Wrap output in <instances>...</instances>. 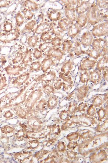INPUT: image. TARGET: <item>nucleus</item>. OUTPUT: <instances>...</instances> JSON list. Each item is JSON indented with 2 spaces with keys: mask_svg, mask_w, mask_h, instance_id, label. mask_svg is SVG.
<instances>
[{
  "mask_svg": "<svg viewBox=\"0 0 108 163\" xmlns=\"http://www.w3.org/2000/svg\"><path fill=\"white\" fill-rule=\"evenodd\" d=\"M90 72L88 71H83L80 75V81L81 83H87L90 80Z\"/></svg>",
  "mask_w": 108,
  "mask_h": 163,
  "instance_id": "473e14b6",
  "label": "nucleus"
},
{
  "mask_svg": "<svg viewBox=\"0 0 108 163\" xmlns=\"http://www.w3.org/2000/svg\"><path fill=\"white\" fill-rule=\"evenodd\" d=\"M77 109V105L74 103H71L70 104L68 108V111L70 114H73L75 112Z\"/></svg>",
  "mask_w": 108,
  "mask_h": 163,
  "instance_id": "37998d69",
  "label": "nucleus"
},
{
  "mask_svg": "<svg viewBox=\"0 0 108 163\" xmlns=\"http://www.w3.org/2000/svg\"><path fill=\"white\" fill-rule=\"evenodd\" d=\"M108 55L105 56L97 61V70L101 73L104 70L108 69Z\"/></svg>",
  "mask_w": 108,
  "mask_h": 163,
  "instance_id": "2eb2a0df",
  "label": "nucleus"
},
{
  "mask_svg": "<svg viewBox=\"0 0 108 163\" xmlns=\"http://www.w3.org/2000/svg\"><path fill=\"white\" fill-rule=\"evenodd\" d=\"M96 109L92 106H90L88 110V114L89 115L92 116L94 115L96 113Z\"/></svg>",
  "mask_w": 108,
  "mask_h": 163,
  "instance_id": "603ef678",
  "label": "nucleus"
},
{
  "mask_svg": "<svg viewBox=\"0 0 108 163\" xmlns=\"http://www.w3.org/2000/svg\"><path fill=\"white\" fill-rule=\"evenodd\" d=\"M17 55H18L17 56L16 58L14 59V61H13L14 63H15V64H16V63H18V62H19L21 61L23 58V53H20L19 54H17Z\"/></svg>",
  "mask_w": 108,
  "mask_h": 163,
  "instance_id": "de8ad7c7",
  "label": "nucleus"
},
{
  "mask_svg": "<svg viewBox=\"0 0 108 163\" xmlns=\"http://www.w3.org/2000/svg\"><path fill=\"white\" fill-rule=\"evenodd\" d=\"M49 31L55 37H62L65 35L64 32L61 30L58 25V22H52L50 23Z\"/></svg>",
  "mask_w": 108,
  "mask_h": 163,
  "instance_id": "1a4fd4ad",
  "label": "nucleus"
},
{
  "mask_svg": "<svg viewBox=\"0 0 108 163\" xmlns=\"http://www.w3.org/2000/svg\"><path fill=\"white\" fill-rule=\"evenodd\" d=\"M87 108V105L86 103H81L80 104L78 108H77L79 111H85Z\"/></svg>",
  "mask_w": 108,
  "mask_h": 163,
  "instance_id": "09e8293b",
  "label": "nucleus"
},
{
  "mask_svg": "<svg viewBox=\"0 0 108 163\" xmlns=\"http://www.w3.org/2000/svg\"><path fill=\"white\" fill-rule=\"evenodd\" d=\"M91 4L89 1H80L75 8L76 12L79 15L84 14L90 8Z\"/></svg>",
  "mask_w": 108,
  "mask_h": 163,
  "instance_id": "6e6552de",
  "label": "nucleus"
},
{
  "mask_svg": "<svg viewBox=\"0 0 108 163\" xmlns=\"http://www.w3.org/2000/svg\"><path fill=\"white\" fill-rule=\"evenodd\" d=\"M103 78L108 81V69L104 70V71H103Z\"/></svg>",
  "mask_w": 108,
  "mask_h": 163,
  "instance_id": "5fc2aeb1",
  "label": "nucleus"
},
{
  "mask_svg": "<svg viewBox=\"0 0 108 163\" xmlns=\"http://www.w3.org/2000/svg\"><path fill=\"white\" fill-rule=\"evenodd\" d=\"M62 51L64 52L69 53L73 48V44L71 40H66L63 42Z\"/></svg>",
  "mask_w": 108,
  "mask_h": 163,
  "instance_id": "5701e85b",
  "label": "nucleus"
},
{
  "mask_svg": "<svg viewBox=\"0 0 108 163\" xmlns=\"http://www.w3.org/2000/svg\"><path fill=\"white\" fill-rule=\"evenodd\" d=\"M68 114L67 111H62V112L61 113L60 115V117L61 119L62 120H65L68 118Z\"/></svg>",
  "mask_w": 108,
  "mask_h": 163,
  "instance_id": "8fccbe9b",
  "label": "nucleus"
},
{
  "mask_svg": "<svg viewBox=\"0 0 108 163\" xmlns=\"http://www.w3.org/2000/svg\"><path fill=\"white\" fill-rule=\"evenodd\" d=\"M88 90V87L84 85L79 89L78 98L79 100H82L86 96Z\"/></svg>",
  "mask_w": 108,
  "mask_h": 163,
  "instance_id": "cd10ccee",
  "label": "nucleus"
},
{
  "mask_svg": "<svg viewBox=\"0 0 108 163\" xmlns=\"http://www.w3.org/2000/svg\"><path fill=\"white\" fill-rule=\"evenodd\" d=\"M47 105V103L44 101H42L40 103V105H39V108L40 110H44L46 108V105Z\"/></svg>",
  "mask_w": 108,
  "mask_h": 163,
  "instance_id": "864d4df0",
  "label": "nucleus"
},
{
  "mask_svg": "<svg viewBox=\"0 0 108 163\" xmlns=\"http://www.w3.org/2000/svg\"><path fill=\"white\" fill-rule=\"evenodd\" d=\"M39 42V38L37 35H33L29 37L28 40V44L29 46L34 48Z\"/></svg>",
  "mask_w": 108,
  "mask_h": 163,
  "instance_id": "393cba45",
  "label": "nucleus"
},
{
  "mask_svg": "<svg viewBox=\"0 0 108 163\" xmlns=\"http://www.w3.org/2000/svg\"><path fill=\"white\" fill-rule=\"evenodd\" d=\"M36 22L35 20H32L27 23L25 26V29L28 31H32L33 30L36 26Z\"/></svg>",
  "mask_w": 108,
  "mask_h": 163,
  "instance_id": "ea45409f",
  "label": "nucleus"
},
{
  "mask_svg": "<svg viewBox=\"0 0 108 163\" xmlns=\"http://www.w3.org/2000/svg\"><path fill=\"white\" fill-rule=\"evenodd\" d=\"M58 101L55 96H51L49 98L48 101L47 105L48 108L50 109L55 108L57 105Z\"/></svg>",
  "mask_w": 108,
  "mask_h": 163,
  "instance_id": "f704fd0d",
  "label": "nucleus"
},
{
  "mask_svg": "<svg viewBox=\"0 0 108 163\" xmlns=\"http://www.w3.org/2000/svg\"><path fill=\"white\" fill-rule=\"evenodd\" d=\"M93 36L91 32H86L81 37V43L84 46H89L92 45L93 40Z\"/></svg>",
  "mask_w": 108,
  "mask_h": 163,
  "instance_id": "9b49d317",
  "label": "nucleus"
},
{
  "mask_svg": "<svg viewBox=\"0 0 108 163\" xmlns=\"http://www.w3.org/2000/svg\"><path fill=\"white\" fill-rule=\"evenodd\" d=\"M108 21H106L94 26L92 31L91 33L94 37L108 35Z\"/></svg>",
  "mask_w": 108,
  "mask_h": 163,
  "instance_id": "20e7f679",
  "label": "nucleus"
},
{
  "mask_svg": "<svg viewBox=\"0 0 108 163\" xmlns=\"http://www.w3.org/2000/svg\"><path fill=\"white\" fill-rule=\"evenodd\" d=\"M52 35L49 30L46 31L41 34L40 40L43 42H49L52 38Z\"/></svg>",
  "mask_w": 108,
  "mask_h": 163,
  "instance_id": "c85d7f7f",
  "label": "nucleus"
},
{
  "mask_svg": "<svg viewBox=\"0 0 108 163\" xmlns=\"http://www.w3.org/2000/svg\"><path fill=\"white\" fill-rule=\"evenodd\" d=\"M12 25L11 23L7 22L4 26V29L6 32L10 33V32L12 30Z\"/></svg>",
  "mask_w": 108,
  "mask_h": 163,
  "instance_id": "c03bdc74",
  "label": "nucleus"
},
{
  "mask_svg": "<svg viewBox=\"0 0 108 163\" xmlns=\"http://www.w3.org/2000/svg\"><path fill=\"white\" fill-rule=\"evenodd\" d=\"M92 47L101 52L103 56L107 55L108 42L102 38H97L93 40L92 44Z\"/></svg>",
  "mask_w": 108,
  "mask_h": 163,
  "instance_id": "7ed1b4c3",
  "label": "nucleus"
},
{
  "mask_svg": "<svg viewBox=\"0 0 108 163\" xmlns=\"http://www.w3.org/2000/svg\"><path fill=\"white\" fill-rule=\"evenodd\" d=\"M74 67L73 62L70 60L65 62L63 65L61 69V72L66 76H69Z\"/></svg>",
  "mask_w": 108,
  "mask_h": 163,
  "instance_id": "ddd939ff",
  "label": "nucleus"
},
{
  "mask_svg": "<svg viewBox=\"0 0 108 163\" xmlns=\"http://www.w3.org/2000/svg\"><path fill=\"white\" fill-rule=\"evenodd\" d=\"M23 68L20 66H9L5 69L7 74L9 75H18L20 72L22 71Z\"/></svg>",
  "mask_w": 108,
  "mask_h": 163,
  "instance_id": "412c9836",
  "label": "nucleus"
},
{
  "mask_svg": "<svg viewBox=\"0 0 108 163\" xmlns=\"http://www.w3.org/2000/svg\"><path fill=\"white\" fill-rule=\"evenodd\" d=\"M33 57L36 59H39L42 58L43 56V52L38 48H35L33 53Z\"/></svg>",
  "mask_w": 108,
  "mask_h": 163,
  "instance_id": "4c0bfd02",
  "label": "nucleus"
},
{
  "mask_svg": "<svg viewBox=\"0 0 108 163\" xmlns=\"http://www.w3.org/2000/svg\"><path fill=\"white\" fill-rule=\"evenodd\" d=\"M96 60L88 57L82 60L79 66V70L82 71H88L90 69L94 68L97 64Z\"/></svg>",
  "mask_w": 108,
  "mask_h": 163,
  "instance_id": "39448f33",
  "label": "nucleus"
},
{
  "mask_svg": "<svg viewBox=\"0 0 108 163\" xmlns=\"http://www.w3.org/2000/svg\"><path fill=\"white\" fill-rule=\"evenodd\" d=\"M96 5L99 8H106L108 6L107 1H97Z\"/></svg>",
  "mask_w": 108,
  "mask_h": 163,
  "instance_id": "a19ab883",
  "label": "nucleus"
},
{
  "mask_svg": "<svg viewBox=\"0 0 108 163\" xmlns=\"http://www.w3.org/2000/svg\"><path fill=\"white\" fill-rule=\"evenodd\" d=\"M41 68V63L39 61L34 62L31 63L30 66V71H39Z\"/></svg>",
  "mask_w": 108,
  "mask_h": 163,
  "instance_id": "72a5a7b5",
  "label": "nucleus"
},
{
  "mask_svg": "<svg viewBox=\"0 0 108 163\" xmlns=\"http://www.w3.org/2000/svg\"><path fill=\"white\" fill-rule=\"evenodd\" d=\"M29 77H30V73H24L19 76L14 82L19 83L23 84L28 80Z\"/></svg>",
  "mask_w": 108,
  "mask_h": 163,
  "instance_id": "2f4dec72",
  "label": "nucleus"
},
{
  "mask_svg": "<svg viewBox=\"0 0 108 163\" xmlns=\"http://www.w3.org/2000/svg\"><path fill=\"white\" fill-rule=\"evenodd\" d=\"M76 20L77 24L81 28L85 27L87 22V17L85 14L79 15Z\"/></svg>",
  "mask_w": 108,
  "mask_h": 163,
  "instance_id": "4be33fe9",
  "label": "nucleus"
},
{
  "mask_svg": "<svg viewBox=\"0 0 108 163\" xmlns=\"http://www.w3.org/2000/svg\"><path fill=\"white\" fill-rule=\"evenodd\" d=\"M85 15L87 19V23L92 26L103 21L105 17L104 13L102 12L95 3L91 4Z\"/></svg>",
  "mask_w": 108,
  "mask_h": 163,
  "instance_id": "f257e3e1",
  "label": "nucleus"
},
{
  "mask_svg": "<svg viewBox=\"0 0 108 163\" xmlns=\"http://www.w3.org/2000/svg\"><path fill=\"white\" fill-rule=\"evenodd\" d=\"M55 61L51 58H45L41 62V70L45 73L50 69L51 67L55 65Z\"/></svg>",
  "mask_w": 108,
  "mask_h": 163,
  "instance_id": "4468645a",
  "label": "nucleus"
},
{
  "mask_svg": "<svg viewBox=\"0 0 108 163\" xmlns=\"http://www.w3.org/2000/svg\"><path fill=\"white\" fill-rule=\"evenodd\" d=\"M93 103L95 106H100L103 103V99L100 96H97L95 98Z\"/></svg>",
  "mask_w": 108,
  "mask_h": 163,
  "instance_id": "a18cd8bd",
  "label": "nucleus"
},
{
  "mask_svg": "<svg viewBox=\"0 0 108 163\" xmlns=\"http://www.w3.org/2000/svg\"><path fill=\"white\" fill-rule=\"evenodd\" d=\"M50 23L47 22L40 23L34 29V33L37 35L42 34L44 32L49 30Z\"/></svg>",
  "mask_w": 108,
  "mask_h": 163,
  "instance_id": "f3484780",
  "label": "nucleus"
},
{
  "mask_svg": "<svg viewBox=\"0 0 108 163\" xmlns=\"http://www.w3.org/2000/svg\"><path fill=\"white\" fill-rule=\"evenodd\" d=\"M53 46L51 42H43V43L40 44L39 47V49L42 52L45 53H46Z\"/></svg>",
  "mask_w": 108,
  "mask_h": 163,
  "instance_id": "a878e982",
  "label": "nucleus"
},
{
  "mask_svg": "<svg viewBox=\"0 0 108 163\" xmlns=\"http://www.w3.org/2000/svg\"><path fill=\"white\" fill-rule=\"evenodd\" d=\"M43 87L45 92L48 94H51L53 93L54 92V89L53 87L50 85H45Z\"/></svg>",
  "mask_w": 108,
  "mask_h": 163,
  "instance_id": "79ce46f5",
  "label": "nucleus"
},
{
  "mask_svg": "<svg viewBox=\"0 0 108 163\" xmlns=\"http://www.w3.org/2000/svg\"><path fill=\"white\" fill-rule=\"evenodd\" d=\"M25 17L28 20L31 19L34 16V13H33L31 10L25 8L23 11Z\"/></svg>",
  "mask_w": 108,
  "mask_h": 163,
  "instance_id": "c9c22d12",
  "label": "nucleus"
},
{
  "mask_svg": "<svg viewBox=\"0 0 108 163\" xmlns=\"http://www.w3.org/2000/svg\"><path fill=\"white\" fill-rule=\"evenodd\" d=\"M65 4V14L66 17L72 23L76 20L77 16L75 6H73L71 1H62Z\"/></svg>",
  "mask_w": 108,
  "mask_h": 163,
  "instance_id": "f03ea898",
  "label": "nucleus"
},
{
  "mask_svg": "<svg viewBox=\"0 0 108 163\" xmlns=\"http://www.w3.org/2000/svg\"><path fill=\"white\" fill-rule=\"evenodd\" d=\"M59 78L63 80L64 81L66 82L68 84H72L73 83L72 78L70 76H68L66 77L61 72L59 73Z\"/></svg>",
  "mask_w": 108,
  "mask_h": 163,
  "instance_id": "e433bc0d",
  "label": "nucleus"
},
{
  "mask_svg": "<svg viewBox=\"0 0 108 163\" xmlns=\"http://www.w3.org/2000/svg\"><path fill=\"white\" fill-rule=\"evenodd\" d=\"M53 47L58 48L61 46L62 44L63 41L62 38L58 37L52 38L50 41Z\"/></svg>",
  "mask_w": 108,
  "mask_h": 163,
  "instance_id": "7c9ffc66",
  "label": "nucleus"
},
{
  "mask_svg": "<svg viewBox=\"0 0 108 163\" xmlns=\"http://www.w3.org/2000/svg\"><path fill=\"white\" fill-rule=\"evenodd\" d=\"M48 17L52 22H57L61 19L62 14L60 11L57 10H53L47 13Z\"/></svg>",
  "mask_w": 108,
  "mask_h": 163,
  "instance_id": "dca6fc26",
  "label": "nucleus"
},
{
  "mask_svg": "<svg viewBox=\"0 0 108 163\" xmlns=\"http://www.w3.org/2000/svg\"><path fill=\"white\" fill-rule=\"evenodd\" d=\"M32 54L31 51L30 50L27 49L23 59V63L26 66L29 63L31 62L32 61Z\"/></svg>",
  "mask_w": 108,
  "mask_h": 163,
  "instance_id": "bb28decb",
  "label": "nucleus"
},
{
  "mask_svg": "<svg viewBox=\"0 0 108 163\" xmlns=\"http://www.w3.org/2000/svg\"><path fill=\"white\" fill-rule=\"evenodd\" d=\"M63 85V82L62 81L61 79H59L55 82V87L57 89H60Z\"/></svg>",
  "mask_w": 108,
  "mask_h": 163,
  "instance_id": "49530a36",
  "label": "nucleus"
},
{
  "mask_svg": "<svg viewBox=\"0 0 108 163\" xmlns=\"http://www.w3.org/2000/svg\"><path fill=\"white\" fill-rule=\"evenodd\" d=\"M90 80L93 83L98 84L101 81L102 76L100 73L96 70L90 72Z\"/></svg>",
  "mask_w": 108,
  "mask_h": 163,
  "instance_id": "a211bd4d",
  "label": "nucleus"
},
{
  "mask_svg": "<svg viewBox=\"0 0 108 163\" xmlns=\"http://www.w3.org/2000/svg\"><path fill=\"white\" fill-rule=\"evenodd\" d=\"M18 31H15L14 32L7 34L4 33H0V41L3 42H8L14 40L18 37Z\"/></svg>",
  "mask_w": 108,
  "mask_h": 163,
  "instance_id": "9d476101",
  "label": "nucleus"
},
{
  "mask_svg": "<svg viewBox=\"0 0 108 163\" xmlns=\"http://www.w3.org/2000/svg\"><path fill=\"white\" fill-rule=\"evenodd\" d=\"M81 31V28L79 27L76 23H72L68 29V36L74 39L80 33Z\"/></svg>",
  "mask_w": 108,
  "mask_h": 163,
  "instance_id": "f8f14e48",
  "label": "nucleus"
},
{
  "mask_svg": "<svg viewBox=\"0 0 108 163\" xmlns=\"http://www.w3.org/2000/svg\"><path fill=\"white\" fill-rule=\"evenodd\" d=\"M85 54H87L91 58H93L96 60L103 56V54L100 51L93 47L91 49L85 51Z\"/></svg>",
  "mask_w": 108,
  "mask_h": 163,
  "instance_id": "6ab92c4d",
  "label": "nucleus"
},
{
  "mask_svg": "<svg viewBox=\"0 0 108 163\" xmlns=\"http://www.w3.org/2000/svg\"><path fill=\"white\" fill-rule=\"evenodd\" d=\"M25 22V19L24 16L21 13H19L17 14L16 17V22L17 26H21Z\"/></svg>",
  "mask_w": 108,
  "mask_h": 163,
  "instance_id": "58836bf2",
  "label": "nucleus"
},
{
  "mask_svg": "<svg viewBox=\"0 0 108 163\" xmlns=\"http://www.w3.org/2000/svg\"><path fill=\"white\" fill-rule=\"evenodd\" d=\"M71 23L66 17H64L61 19L58 22V26L63 32L66 31L68 30V28L71 25Z\"/></svg>",
  "mask_w": 108,
  "mask_h": 163,
  "instance_id": "aec40b11",
  "label": "nucleus"
},
{
  "mask_svg": "<svg viewBox=\"0 0 108 163\" xmlns=\"http://www.w3.org/2000/svg\"><path fill=\"white\" fill-rule=\"evenodd\" d=\"M65 53L58 48L52 47L46 53V55L48 58L55 59L59 61L63 58Z\"/></svg>",
  "mask_w": 108,
  "mask_h": 163,
  "instance_id": "423d86ee",
  "label": "nucleus"
},
{
  "mask_svg": "<svg viewBox=\"0 0 108 163\" xmlns=\"http://www.w3.org/2000/svg\"><path fill=\"white\" fill-rule=\"evenodd\" d=\"M56 73L54 71H50L46 72L44 74L39 76L37 78L39 81H41L45 83H48L51 81L55 80L56 78Z\"/></svg>",
  "mask_w": 108,
  "mask_h": 163,
  "instance_id": "0eeeda50",
  "label": "nucleus"
},
{
  "mask_svg": "<svg viewBox=\"0 0 108 163\" xmlns=\"http://www.w3.org/2000/svg\"><path fill=\"white\" fill-rule=\"evenodd\" d=\"M98 114L100 118L103 119L104 118L105 116L106 111L103 109H101L99 110Z\"/></svg>",
  "mask_w": 108,
  "mask_h": 163,
  "instance_id": "3c124183",
  "label": "nucleus"
},
{
  "mask_svg": "<svg viewBox=\"0 0 108 163\" xmlns=\"http://www.w3.org/2000/svg\"><path fill=\"white\" fill-rule=\"evenodd\" d=\"M9 3L8 1H0V7H5L8 5Z\"/></svg>",
  "mask_w": 108,
  "mask_h": 163,
  "instance_id": "6e6d98bb",
  "label": "nucleus"
},
{
  "mask_svg": "<svg viewBox=\"0 0 108 163\" xmlns=\"http://www.w3.org/2000/svg\"><path fill=\"white\" fill-rule=\"evenodd\" d=\"M25 8L30 10H37L39 8V4L31 1H27L24 3Z\"/></svg>",
  "mask_w": 108,
  "mask_h": 163,
  "instance_id": "b1692460",
  "label": "nucleus"
},
{
  "mask_svg": "<svg viewBox=\"0 0 108 163\" xmlns=\"http://www.w3.org/2000/svg\"><path fill=\"white\" fill-rule=\"evenodd\" d=\"M81 44L79 41H76L75 43L74 47V53L76 55L80 56L83 54H85V51L82 49Z\"/></svg>",
  "mask_w": 108,
  "mask_h": 163,
  "instance_id": "c756f323",
  "label": "nucleus"
}]
</instances>
